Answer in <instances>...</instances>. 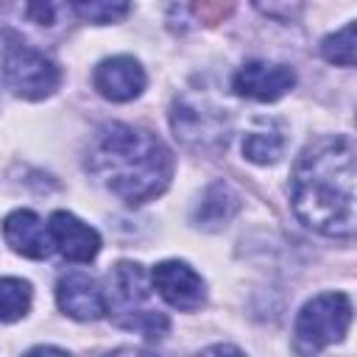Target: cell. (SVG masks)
I'll return each mask as SVG.
<instances>
[{"mask_svg":"<svg viewBox=\"0 0 357 357\" xmlns=\"http://www.w3.org/2000/svg\"><path fill=\"white\" fill-rule=\"evenodd\" d=\"M354 145L349 137L310 145L290 176V201L298 220L326 237L354 234Z\"/></svg>","mask_w":357,"mask_h":357,"instance_id":"6da1fadb","label":"cell"},{"mask_svg":"<svg viewBox=\"0 0 357 357\" xmlns=\"http://www.w3.org/2000/svg\"><path fill=\"white\" fill-rule=\"evenodd\" d=\"M86 170L112 195L139 206L167 190L173 156L167 145L148 128L112 123L95 134L86 151Z\"/></svg>","mask_w":357,"mask_h":357,"instance_id":"7a4b0ae2","label":"cell"},{"mask_svg":"<svg viewBox=\"0 0 357 357\" xmlns=\"http://www.w3.org/2000/svg\"><path fill=\"white\" fill-rule=\"evenodd\" d=\"M109 298L106 312H112L114 324L139 332L148 340H159L167 335L170 321L159 307H151V284L137 262H117L109 276Z\"/></svg>","mask_w":357,"mask_h":357,"instance_id":"3957f363","label":"cell"},{"mask_svg":"<svg viewBox=\"0 0 357 357\" xmlns=\"http://www.w3.org/2000/svg\"><path fill=\"white\" fill-rule=\"evenodd\" d=\"M3 75L8 86L25 100H42L53 95L61 84L59 67L17 31L3 33Z\"/></svg>","mask_w":357,"mask_h":357,"instance_id":"277c9868","label":"cell"},{"mask_svg":"<svg viewBox=\"0 0 357 357\" xmlns=\"http://www.w3.org/2000/svg\"><path fill=\"white\" fill-rule=\"evenodd\" d=\"M351 324V298L346 293H321L310 298L296 318V343L301 351H321L340 340Z\"/></svg>","mask_w":357,"mask_h":357,"instance_id":"5b68a950","label":"cell"},{"mask_svg":"<svg viewBox=\"0 0 357 357\" xmlns=\"http://www.w3.org/2000/svg\"><path fill=\"white\" fill-rule=\"evenodd\" d=\"M170 126L176 137L192 151H223L229 142V120L220 109L195 103V100H176L170 112Z\"/></svg>","mask_w":357,"mask_h":357,"instance_id":"8992f818","label":"cell"},{"mask_svg":"<svg viewBox=\"0 0 357 357\" xmlns=\"http://www.w3.org/2000/svg\"><path fill=\"white\" fill-rule=\"evenodd\" d=\"M151 287L159 290V296L184 312L201 310V304L206 301V284L201 279V273H195L187 262L181 259H165L151 271Z\"/></svg>","mask_w":357,"mask_h":357,"instance_id":"52a82bcc","label":"cell"},{"mask_svg":"<svg viewBox=\"0 0 357 357\" xmlns=\"http://www.w3.org/2000/svg\"><path fill=\"white\" fill-rule=\"evenodd\" d=\"M231 86L243 98H251V100H259V103H273L296 86V73L287 64L248 61L234 73Z\"/></svg>","mask_w":357,"mask_h":357,"instance_id":"ba28073f","label":"cell"},{"mask_svg":"<svg viewBox=\"0 0 357 357\" xmlns=\"http://www.w3.org/2000/svg\"><path fill=\"white\" fill-rule=\"evenodd\" d=\"M145 81H148L145 70L134 56L103 59L95 67V75H92V84H95L98 95L106 98V100H114V103H126V100L139 98L142 89H145Z\"/></svg>","mask_w":357,"mask_h":357,"instance_id":"9c48e42d","label":"cell"},{"mask_svg":"<svg viewBox=\"0 0 357 357\" xmlns=\"http://www.w3.org/2000/svg\"><path fill=\"white\" fill-rule=\"evenodd\" d=\"M47 231H50L53 248H59V254L70 262H89L100 251V234L73 212H64V209L53 212L47 220Z\"/></svg>","mask_w":357,"mask_h":357,"instance_id":"30bf717a","label":"cell"},{"mask_svg":"<svg viewBox=\"0 0 357 357\" xmlns=\"http://www.w3.org/2000/svg\"><path fill=\"white\" fill-rule=\"evenodd\" d=\"M56 301L64 315L75 321H98L106 315V296L100 284L81 271H70L56 284Z\"/></svg>","mask_w":357,"mask_h":357,"instance_id":"8fae6325","label":"cell"},{"mask_svg":"<svg viewBox=\"0 0 357 357\" xmlns=\"http://www.w3.org/2000/svg\"><path fill=\"white\" fill-rule=\"evenodd\" d=\"M3 237L11 245V251L31 257V259H45L53 251V240L42 218L31 209H14L3 220Z\"/></svg>","mask_w":357,"mask_h":357,"instance_id":"7c38bea8","label":"cell"},{"mask_svg":"<svg viewBox=\"0 0 357 357\" xmlns=\"http://www.w3.org/2000/svg\"><path fill=\"white\" fill-rule=\"evenodd\" d=\"M237 209H240V195L229 184L215 181V184L206 187V192H204V198L195 209V220H198V226L220 229L237 215Z\"/></svg>","mask_w":357,"mask_h":357,"instance_id":"4fadbf2b","label":"cell"},{"mask_svg":"<svg viewBox=\"0 0 357 357\" xmlns=\"http://www.w3.org/2000/svg\"><path fill=\"white\" fill-rule=\"evenodd\" d=\"M282 151H284V134L273 120H262L243 139V156L254 165H273L279 162Z\"/></svg>","mask_w":357,"mask_h":357,"instance_id":"5bb4252c","label":"cell"},{"mask_svg":"<svg viewBox=\"0 0 357 357\" xmlns=\"http://www.w3.org/2000/svg\"><path fill=\"white\" fill-rule=\"evenodd\" d=\"M31 301H33L31 282L17 279V276H3L0 279V321L3 324L20 321L31 310Z\"/></svg>","mask_w":357,"mask_h":357,"instance_id":"9a60e30c","label":"cell"},{"mask_svg":"<svg viewBox=\"0 0 357 357\" xmlns=\"http://www.w3.org/2000/svg\"><path fill=\"white\" fill-rule=\"evenodd\" d=\"M70 8L86 20V22H95V25H109V22H117L128 14L131 8V0H67Z\"/></svg>","mask_w":357,"mask_h":357,"instance_id":"2e32d148","label":"cell"},{"mask_svg":"<svg viewBox=\"0 0 357 357\" xmlns=\"http://www.w3.org/2000/svg\"><path fill=\"white\" fill-rule=\"evenodd\" d=\"M321 56L337 67H354V22H346L340 31L329 33L321 42Z\"/></svg>","mask_w":357,"mask_h":357,"instance_id":"e0dca14e","label":"cell"},{"mask_svg":"<svg viewBox=\"0 0 357 357\" xmlns=\"http://www.w3.org/2000/svg\"><path fill=\"white\" fill-rule=\"evenodd\" d=\"M254 6L271 20L293 22V20H298V14L304 8V0H254Z\"/></svg>","mask_w":357,"mask_h":357,"instance_id":"ac0fdd59","label":"cell"},{"mask_svg":"<svg viewBox=\"0 0 357 357\" xmlns=\"http://www.w3.org/2000/svg\"><path fill=\"white\" fill-rule=\"evenodd\" d=\"M231 6H234V0H192L195 14L206 22H218L220 17H226L231 11Z\"/></svg>","mask_w":357,"mask_h":357,"instance_id":"d6986e66","label":"cell"},{"mask_svg":"<svg viewBox=\"0 0 357 357\" xmlns=\"http://www.w3.org/2000/svg\"><path fill=\"white\" fill-rule=\"evenodd\" d=\"M206 351H234V354H237L240 349H237V346H209Z\"/></svg>","mask_w":357,"mask_h":357,"instance_id":"ffe728a7","label":"cell"}]
</instances>
